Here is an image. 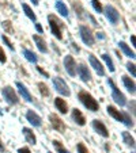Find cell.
Here are the masks:
<instances>
[{"instance_id":"cell-17","label":"cell","mask_w":136,"mask_h":153,"mask_svg":"<svg viewBox=\"0 0 136 153\" xmlns=\"http://www.w3.org/2000/svg\"><path fill=\"white\" fill-rule=\"evenodd\" d=\"M33 39L35 41V43H37V48L40 49V52H42V53H47L48 52V48H47V45H45V41H44L42 38L38 37V35H33Z\"/></svg>"},{"instance_id":"cell-30","label":"cell","mask_w":136,"mask_h":153,"mask_svg":"<svg viewBox=\"0 0 136 153\" xmlns=\"http://www.w3.org/2000/svg\"><path fill=\"white\" fill-rule=\"evenodd\" d=\"M3 29L6 30L7 33H12L14 30H12V26H11V22L10 20H4L3 22Z\"/></svg>"},{"instance_id":"cell-2","label":"cell","mask_w":136,"mask_h":153,"mask_svg":"<svg viewBox=\"0 0 136 153\" xmlns=\"http://www.w3.org/2000/svg\"><path fill=\"white\" fill-rule=\"evenodd\" d=\"M48 20H49V26H50V30H52L53 35H55L57 39H63V35H61V22L55 15H49Z\"/></svg>"},{"instance_id":"cell-33","label":"cell","mask_w":136,"mask_h":153,"mask_svg":"<svg viewBox=\"0 0 136 153\" xmlns=\"http://www.w3.org/2000/svg\"><path fill=\"white\" fill-rule=\"evenodd\" d=\"M78 152L79 153H89V150L86 149V146H84L83 144H78Z\"/></svg>"},{"instance_id":"cell-29","label":"cell","mask_w":136,"mask_h":153,"mask_svg":"<svg viewBox=\"0 0 136 153\" xmlns=\"http://www.w3.org/2000/svg\"><path fill=\"white\" fill-rule=\"evenodd\" d=\"M91 4H93V7H94V10H95L97 12H102V6H101V3H99L98 0H91Z\"/></svg>"},{"instance_id":"cell-25","label":"cell","mask_w":136,"mask_h":153,"mask_svg":"<svg viewBox=\"0 0 136 153\" xmlns=\"http://www.w3.org/2000/svg\"><path fill=\"white\" fill-rule=\"evenodd\" d=\"M23 56L26 57L27 61H30V62H33V64L37 62V56H35L33 52H30L29 49H25L23 50Z\"/></svg>"},{"instance_id":"cell-21","label":"cell","mask_w":136,"mask_h":153,"mask_svg":"<svg viewBox=\"0 0 136 153\" xmlns=\"http://www.w3.org/2000/svg\"><path fill=\"white\" fill-rule=\"evenodd\" d=\"M106 110H107V113H109L110 115L113 117V118H116L117 121H121V122H122V115H121V113H120V111H117L113 106H107Z\"/></svg>"},{"instance_id":"cell-35","label":"cell","mask_w":136,"mask_h":153,"mask_svg":"<svg viewBox=\"0 0 136 153\" xmlns=\"http://www.w3.org/2000/svg\"><path fill=\"white\" fill-rule=\"evenodd\" d=\"M6 54H4V52H3V49L0 48V62H6Z\"/></svg>"},{"instance_id":"cell-36","label":"cell","mask_w":136,"mask_h":153,"mask_svg":"<svg viewBox=\"0 0 136 153\" xmlns=\"http://www.w3.org/2000/svg\"><path fill=\"white\" fill-rule=\"evenodd\" d=\"M37 69H38V72H40L41 75H44V76H45V77H49V73H48V72H45V71H44L41 67H37Z\"/></svg>"},{"instance_id":"cell-40","label":"cell","mask_w":136,"mask_h":153,"mask_svg":"<svg viewBox=\"0 0 136 153\" xmlns=\"http://www.w3.org/2000/svg\"><path fill=\"white\" fill-rule=\"evenodd\" d=\"M131 42H132V45H135V37H133V35L131 37Z\"/></svg>"},{"instance_id":"cell-34","label":"cell","mask_w":136,"mask_h":153,"mask_svg":"<svg viewBox=\"0 0 136 153\" xmlns=\"http://www.w3.org/2000/svg\"><path fill=\"white\" fill-rule=\"evenodd\" d=\"M3 41H4V43H6V45L10 48V49H11V50H14V46H12V43L8 41V38H7V37H3Z\"/></svg>"},{"instance_id":"cell-27","label":"cell","mask_w":136,"mask_h":153,"mask_svg":"<svg viewBox=\"0 0 136 153\" xmlns=\"http://www.w3.org/2000/svg\"><path fill=\"white\" fill-rule=\"evenodd\" d=\"M38 88H40V92L44 96H49V90H48V87L44 83H38Z\"/></svg>"},{"instance_id":"cell-16","label":"cell","mask_w":136,"mask_h":153,"mask_svg":"<svg viewBox=\"0 0 136 153\" xmlns=\"http://www.w3.org/2000/svg\"><path fill=\"white\" fill-rule=\"evenodd\" d=\"M72 118H74V121H75L78 125H80V126H83V125L86 123V119H84V117L82 115V113L78 110V108H74L72 110Z\"/></svg>"},{"instance_id":"cell-26","label":"cell","mask_w":136,"mask_h":153,"mask_svg":"<svg viewBox=\"0 0 136 153\" xmlns=\"http://www.w3.org/2000/svg\"><path fill=\"white\" fill-rule=\"evenodd\" d=\"M102 60L106 62V65L109 67V71H110V72H114V65H113L112 58H110L107 54H102Z\"/></svg>"},{"instance_id":"cell-38","label":"cell","mask_w":136,"mask_h":153,"mask_svg":"<svg viewBox=\"0 0 136 153\" xmlns=\"http://www.w3.org/2000/svg\"><path fill=\"white\" fill-rule=\"evenodd\" d=\"M35 29H37V31L38 33H42V27H41V25H35Z\"/></svg>"},{"instance_id":"cell-32","label":"cell","mask_w":136,"mask_h":153,"mask_svg":"<svg viewBox=\"0 0 136 153\" xmlns=\"http://www.w3.org/2000/svg\"><path fill=\"white\" fill-rule=\"evenodd\" d=\"M127 69L131 72V75L132 76H135L136 75V71H135V64H131V62H128L127 64Z\"/></svg>"},{"instance_id":"cell-10","label":"cell","mask_w":136,"mask_h":153,"mask_svg":"<svg viewBox=\"0 0 136 153\" xmlns=\"http://www.w3.org/2000/svg\"><path fill=\"white\" fill-rule=\"evenodd\" d=\"M93 127H94V130H95L99 136L109 137V131H107V129L105 127V125L102 123L101 121H98V119H94V121H93Z\"/></svg>"},{"instance_id":"cell-42","label":"cell","mask_w":136,"mask_h":153,"mask_svg":"<svg viewBox=\"0 0 136 153\" xmlns=\"http://www.w3.org/2000/svg\"><path fill=\"white\" fill-rule=\"evenodd\" d=\"M0 115H2V110H0Z\"/></svg>"},{"instance_id":"cell-18","label":"cell","mask_w":136,"mask_h":153,"mask_svg":"<svg viewBox=\"0 0 136 153\" xmlns=\"http://www.w3.org/2000/svg\"><path fill=\"white\" fill-rule=\"evenodd\" d=\"M23 136L29 144H32V145L35 144V136L33 134V131L29 129V127H23Z\"/></svg>"},{"instance_id":"cell-9","label":"cell","mask_w":136,"mask_h":153,"mask_svg":"<svg viewBox=\"0 0 136 153\" xmlns=\"http://www.w3.org/2000/svg\"><path fill=\"white\" fill-rule=\"evenodd\" d=\"M49 121H50V123H52V126L55 127V130L60 131V133L65 131V125H64V122L61 121V119L59 118L57 115H55V114H50V115H49Z\"/></svg>"},{"instance_id":"cell-8","label":"cell","mask_w":136,"mask_h":153,"mask_svg":"<svg viewBox=\"0 0 136 153\" xmlns=\"http://www.w3.org/2000/svg\"><path fill=\"white\" fill-rule=\"evenodd\" d=\"M105 14H106V18L110 23L116 25L117 22H119V12H117V10L114 8V7L107 6L106 8H105Z\"/></svg>"},{"instance_id":"cell-11","label":"cell","mask_w":136,"mask_h":153,"mask_svg":"<svg viewBox=\"0 0 136 153\" xmlns=\"http://www.w3.org/2000/svg\"><path fill=\"white\" fill-rule=\"evenodd\" d=\"M89 60H90V64H91V67H93L94 69L97 71V73H98L99 76H104V75H105V71H104V67L101 65V62H99V61L97 60V58L94 57L93 54H90Z\"/></svg>"},{"instance_id":"cell-14","label":"cell","mask_w":136,"mask_h":153,"mask_svg":"<svg viewBox=\"0 0 136 153\" xmlns=\"http://www.w3.org/2000/svg\"><path fill=\"white\" fill-rule=\"evenodd\" d=\"M17 87L19 88V92H20V95H22V98L26 99L27 102H33V96L30 95V92L27 91V88L23 85V84L20 83V81H18V83H17Z\"/></svg>"},{"instance_id":"cell-24","label":"cell","mask_w":136,"mask_h":153,"mask_svg":"<svg viewBox=\"0 0 136 153\" xmlns=\"http://www.w3.org/2000/svg\"><path fill=\"white\" fill-rule=\"evenodd\" d=\"M22 7H23V11H25V14H26V16L29 18V19H32L33 22H35L37 20V18H35V14L32 11V8H30L27 4H22Z\"/></svg>"},{"instance_id":"cell-6","label":"cell","mask_w":136,"mask_h":153,"mask_svg":"<svg viewBox=\"0 0 136 153\" xmlns=\"http://www.w3.org/2000/svg\"><path fill=\"white\" fill-rule=\"evenodd\" d=\"M3 96L7 100V103H10V104H17L18 102H19L17 94H15V91L12 90L11 87H4L3 88Z\"/></svg>"},{"instance_id":"cell-3","label":"cell","mask_w":136,"mask_h":153,"mask_svg":"<svg viewBox=\"0 0 136 153\" xmlns=\"http://www.w3.org/2000/svg\"><path fill=\"white\" fill-rule=\"evenodd\" d=\"M107 83L112 87V98L114 99V102H116L119 106H125V96L122 95V92H120V90L114 85V83H113L112 80H109Z\"/></svg>"},{"instance_id":"cell-19","label":"cell","mask_w":136,"mask_h":153,"mask_svg":"<svg viewBox=\"0 0 136 153\" xmlns=\"http://www.w3.org/2000/svg\"><path fill=\"white\" fill-rule=\"evenodd\" d=\"M122 83H124L125 88H127L131 94H135V83H133L128 76H122Z\"/></svg>"},{"instance_id":"cell-20","label":"cell","mask_w":136,"mask_h":153,"mask_svg":"<svg viewBox=\"0 0 136 153\" xmlns=\"http://www.w3.org/2000/svg\"><path fill=\"white\" fill-rule=\"evenodd\" d=\"M56 10H57V12L60 15H63V16H68V10H67L65 4H64L63 1H60V0L56 1Z\"/></svg>"},{"instance_id":"cell-39","label":"cell","mask_w":136,"mask_h":153,"mask_svg":"<svg viewBox=\"0 0 136 153\" xmlns=\"http://www.w3.org/2000/svg\"><path fill=\"white\" fill-rule=\"evenodd\" d=\"M0 152H4V145L2 142V140H0Z\"/></svg>"},{"instance_id":"cell-4","label":"cell","mask_w":136,"mask_h":153,"mask_svg":"<svg viewBox=\"0 0 136 153\" xmlns=\"http://www.w3.org/2000/svg\"><path fill=\"white\" fill-rule=\"evenodd\" d=\"M53 85H55L56 91H57L59 94H61V95H65V96H70V88H68V85L65 84V81L63 80V79L60 77H55L53 79Z\"/></svg>"},{"instance_id":"cell-37","label":"cell","mask_w":136,"mask_h":153,"mask_svg":"<svg viewBox=\"0 0 136 153\" xmlns=\"http://www.w3.org/2000/svg\"><path fill=\"white\" fill-rule=\"evenodd\" d=\"M18 153H30V150H29V148H20L18 150Z\"/></svg>"},{"instance_id":"cell-41","label":"cell","mask_w":136,"mask_h":153,"mask_svg":"<svg viewBox=\"0 0 136 153\" xmlns=\"http://www.w3.org/2000/svg\"><path fill=\"white\" fill-rule=\"evenodd\" d=\"M32 1H33V4H34V6H37V4H38V0H32Z\"/></svg>"},{"instance_id":"cell-5","label":"cell","mask_w":136,"mask_h":153,"mask_svg":"<svg viewBox=\"0 0 136 153\" xmlns=\"http://www.w3.org/2000/svg\"><path fill=\"white\" fill-rule=\"evenodd\" d=\"M79 33H80V37H82V41L86 43L87 46H93L94 45V37L91 34L89 27L86 26H80L79 27Z\"/></svg>"},{"instance_id":"cell-1","label":"cell","mask_w":136,"mask_h":153,"mask_svg":"<svg viewBox=\"0 0 136 153\" xmlns=\"http://www.w3.org/2000/svg\"><path fill=\"white\" fill-rule=\"evenodd\" d=\"M78 98H79V100L83 103V106L86 107L87 110H90V111H98V102L95 100V99L93 98V96L90 95L89 92H86V91H80L79 92V95H78Z\"/></svg>"},{"instance_id":"cell-31","label":"cell","mask_w":136,"mask_h":153,"mask_svg":"<svg viewBox=\"0 0 136 153\" xmlns=\"http://www.w3.org/2000/svg\"><path fill=\"white\" fill-rule=\"evenodd\" d=\"M53 145L57 148L59 153H70L68 150H65V149H63V148H61V145H60V142H59V141H53Z\"/></svg>"},{"instance_id":"cell-7","label":"cell","mask_w":136,"mask_h":153,"mask_svg":"<svg viewBox=\"0 0 136 153\" xmlns=\"http://www.w3.org/2000/svg\"><path fill=\"white\" fill-rule=\"evenodd\" d=\"M64 67H65V71L68 72V75L75 76L76 67H75V61H74L72 56H65V58H64Z\"/></svg>"},{"instance_id":"cell-28","label":"cell","mask_w":136,"mask_h":153,"mask_svg":"<svg viewBox=\"0 0 136 153\" xmlns=\"http://www.w3.org/2000/svg\"><path fill=\"white\" fill-rule=\"evenodd\" d=\"M122 115V122H124L125 125H127L128 127H131V126H133V122H132V119L129 118V115H128L127 113H124V114H121Z\"/></svg>"},{"instance_id":"cell-13","label":"cell","mask_w":136,"mask_h":153,"mask_svg":"<svg viewBox=\"0 0 136 153\" xmlns=\"http://www.w3.org/2000/svg\"><path fill=\"white\" fill-rule=\"evenodd\" d=\"M26 118H27V121L33 125V126H37V127L41 126V118L34 113V111H32V110L27 111V113H26Z\"/></svg>"},{"instance_id":"cell-23","label":"cell","mask_w":136,"mask_h":153,"mask_svg":"<svg viewBox=\"0 0 136 153\" xmlns=\"http://www.w3.org/2000/svg\"><path fill=\"white\" fill-rule=\"evenodd\" d=\"M119 45H120V48L122 49V52H124L125 54L128 56V57H131V58H135V57H136V56H135V52H133V50H131L125 42H120Z\"/></svg>"},{"instance_id":"cell-15","label":"cell","mask_w":136,"mask_h":153,"mask_svg":"<svg viewBox=\"0 0 136 153\" xmlns=\"http://www.w3.org/2000/svg\"><path fill=\"white\" fill-rule=\"evenodd\" d=\"M55 106H56V108H57L61 114H65L67 111H68V107H67L65 100H64V99H61V98H56L55 99Z\"/></svg>"},{"instance_id":"cell-12","label":"cell","mask_w":136,"mask_h":153,"mask_svg":"<svg viewBox=\"0 0 136 153\" xmlns=\"http://www.w3.org/2000/svg\"><path fill=\"white\" fill-rule=\"evenodd\" d=\"M78 72H79V76H80V79L84 81V83H87V81L91 80V73H90V71L87 69L86 65H79Z\"/></svg>"},{"instance_id":"cell-22","label":"cell","mask_w":136,"mask_h":153,"mask_svg":"<svg viewBox=\"0 0 136 153\" xmlns=\"http://www.w3.org/2000/svg\"><path fill=\"white\" fill-rule=\"evenodd\" d=\"M122 140H124V142L128 146H132V148L135 146V140H133V137L128 131H122Z\"/></svg>"}]
</instances>
